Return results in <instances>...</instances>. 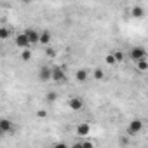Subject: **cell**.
<instances>
[{"instance_id": "4fadbf2b", "label": "cell", "mask_w": 148, "mask_h": 148, "mask_svg": "<svg viewBox=\"0 0 148 148\" xmlns=\"http://www.w3.org/2000/svg\"><path fill=\"white\" fill-rule=\"evenodd\" d=\"M136 63V68L139 70V71H146L148 70V61H146V58H141V59H138V61H134Z\"/></svg>"}, {"instance_id": "44dd1931", "label": "cell", "mask_w": 148, "mask_h": 148, "mask_svg": "<svg viewBox=\"0 0 148 148\" xmlns=\"http://www.w3.org/2000/svg\"><path fill=\"white\" fill-rule=\"evenodd\" d=\"M37 117L44 119V117H47V112H45V110H38V112H37Z\"/></svg>"}, {"instance_id": "52a82bcc", "label": "cell", "mask_w": 148, "mask_h": 148, "mask_svg": "<svg viewBox=\"0 0 148 148\" xmlns=\"http://www.w3.org/2000/svg\"><path fill=\"white\" fill-rule=\"evenodd\" d=\"M38 79H40V82H49L51 80V66H47V64L40 66V70H38Z\"/></svg>"}, {"instance_id": "8992f818", "label": "cell", "mask_w": 148, "mask_h": 148, "mask_svg": "<svg viewBox=\"0 0 148 148\" xmlns=\"http://www.w3.org/2000/svg\"><path fill=\"white\" fill-rule=\"evenodd\" d=\"M14 44H16V47H19V49H28V47H30V42H28V37L25 35V32L19 33V35H16Z\"/></svg>"}, {"instance_id": "9c48e42d", "label": "cell", "mask_w": 148, "mask_h": 148, "mask_svg": "<svg viewBox=\"0 0 148 148\" xmlns=\"http://www.w3.org/2000/svg\"><path fill=\"white\" fill-rule=\"evenodd\" d=\"M25 35L28 37V42H30V45H33V44H38V32H37V30H33V28H28V30L25 32Z\"/></svg>"}, {"instance_id": "d6986e66", "label": "cell", "mask_w": 148, "mask_h": 148, "mask_svg": "<svg viewBox=\"0 0 148 148\" xmlns=\"http://www.w3.org/2000/svg\"><path fill=\"white\" fill-rule=\"evenodd\" d=\"M56 99H58V94H56V92H47V94H45V101H47V103H54Z\"/></svg>"}, {"instance_id": "9a60e30c", "label": "cell", "mask_w": 148, "mask_h": 148, "mask_svg": "<svg viewBox=\"0 0 148 148\" xmlns=\"http://www.w3.org/2000/svg\"><path fill=\"white\" fill-rule=\"evenodd\" d=\"M143 14H145V11H143L141 5H134L132 11H131V16L132 18H143Z\"/></svg>"}, {"instance_id": "7c38bea8", "label": "cell", "mask_w": 148, "mask_h": 148, "mask_svg": "<svg viewBox=\"0 0 148 148\" xmlns=\"http://www.w3.org/2000/svg\"><path fill=\"white\" fill-rule=\"evenodd\" d=\"M12 37V30L9 26H0V40H7Z\"/></svg>"}, {"instance_id": "7a4b0ae2", "label": "cell", "mask_w": 148, "mask_h": 148, "mask_svg": "<svg viewBox=\"0 0 148 148\" xmlns=\"http://www.w3.org/2000/svg\"><path fill=\"white\" fill-rule=\"evenodd\" d=\"M129 58H131L132 61H138V59H141V58H146V49H145L143 45H136V47H132V49L129 51Z\"/></svg>"}, {"instance_id": "e0dca14e", "label": "cell", "mask_w": 148, "mask_h": 148, "mask_svg": "<svg viewBox=\"0 0 148 148\" xmlns=\"http://www.w3.org/2000/svg\"><path fill=\"white\" fill-rule=\"evenodd\" d=\"M21 59L23 61H30L32 59V51L30 49H21Z\"/></svg>"}, {"instance_id": "5bb4252c", "label": "cell", "mask_w": 148, "mask_h": 148, "mask_svg": "<svg viewBox=\"0 0 148 148\" xmlns=\"http://www.w3.org/2000/svg\"><path fill=\"white\" fill-rule=\"evenodd\" d=\"M92 79H94V80H98V82L105 80V71H103L101 68H96V70L92 71Z\"/></svg>"}, {"instance_id": "8fae6325", "label": "cell", "mask_w": 148, "mask_h": 148, "mask_svg": "<svg viewBox=\"0 0 148 148\" xmlns=\"http://www.w3.org/2000/svg\"><path fill=\"white\" fill-rule=\"evenodd\" d=\"M87 79H89V71H87V70H82V68H80V70L75 71V80H77V82L84 84Z\"/></svg>"}, {"instance_id": "30bf717a", "label": "cell", "mask_w": 148, "mask_h": 148, "mask_svg": "<svg viewBox=\"0 0 148 148\" xmlns=\"http://www.w3.org/2000/svg\"><path fill=\"white\" fill-rule=\"evenodd\" d=\"M77 134H79V136H89V134H91V124L80 122V124L77 125Z\"/></svg>"}, {"instance_id": "2e32d148", "label": "cell", "mask_w": 148, "mask_h": 148, "mask_svg": "<svg viewBox=\"0 0 148 148\" xmlns=\"http://www.w3.org/2000/svg\"><path fill=\"white\" fill-rule=\"evenodd\" d=\"M112 54H113V58H115L117 64H119V63H122V61L125 59V56H124V52H122V51H113Z\"/></svg>"}, {"instance_id": "ffe728a7", "label": "cell", "mask_w": 148, "mask_h": 148, "mask_svg": "<svg viewBox=\"0 0 148 148\" xmlns=\"http://www.w3.org/2000/svg\"><path fill=\"white\" fill-rule=\"evenodd\" d=\"M45 56H47V58H56V56H58V52H56V49L47 47V49H45Z\"/></svg>"}, {"instance_id": "603a6c76", "label": "cell", "mask_w": 148, "mask_h": 148, "mask_svg": "<svg viewBox=\"0 0 148 148\" xmlns=\"http://www.w3.org/2000/svg\"><path fill=\"white\" fill-rule=\"evenodd\" d=\"M26 2H32V0H26Z\"/></svg>"}, {"instance_id": "3957f363", "label": "cell", "mask_w": 148, "mask_h": 148, "mask_svg": "<svg viewBox=\"0 0 148 148\" xmlns=\"http://www.w3.org/2000/svg\"><path fill=\"white\" fill-rule=\"evenodd\" d=\"M14 122L11 119H0V131L4 134H12L14 132Z\"/></svg>"}, {"instance_id": "6da1fadb", "label": "cell", "mask_w": 148, "mask_h": 148, "mask_svg": "<svg viewBox=\"0 0 148 148\" xmlns=\"http://www.w3.org/2000/svg\"><path fill=\"white\" fill-rule=\"evenodd\" d=\"M51 80L56 82V84H64L66 82V70L63 66L51 68Z\"/></svg>"}, {"instance_id": "277c9868", "label": "cell", "mask_w": 148, "mask_h": 148, "mask_svg": "<svg viewBox=\"0 0 148 148\" xmlns=\"http://www.w3.org/2000/svg\"><path fill=\"white\" fill-rule=\"evenodd\" d=\"M141 129H143V120L136 119V120H132V122L127 125V134H129V136H134V134H138Z\"/></svg>"}, {"instance_id": "7402d4cb", "label": "cell", "mask_w": 148, "mask_h": 148, "mask_svg": "<svg viewBox=\"0 0 148 148\" xmlns=\"http://www.w3.org/2000/svg\"><path fill=\"white\" fill-rule=\"evenodd\" d=\"M2 134H4V132H2V131H0V136H2Z\"/></svg>"}, {"instance_id": "ba28073f", "label": "cell", "mask_w": 148, "mask_h": 148, "mask_svg": "<svg viewBox=\"0 0 148 148\" xmlns=\"http://www.w3.org/2000/svg\"><path fill=\"white\" fill-rule=\"evenodd\" d=\"M52 40V33L49 30H44V32H38V44H44V45H49Z\"/></svg>"}, {"instance_id": "ac0fdd59", "label": "cell", "mask_w": 148, "mask_h": 148, "mask_svg": "<svg viewBox=\"0 0 148 148\" xmlns=\"http://www.w3.org/2000/svg\"><path fill=\"white\" fill-rule=\"evenodd\" d=\"M105 63H106L108 66H117V61H115V58H113V54H108V56L105 58Z\"/></svg>"}, {"instance_id": "5b68a950", "label": "cell", "mask_w": 148, "mask_h": 148, "mask_svg": "<svg viewBox=\"0 0 148 148\" xmlns=\"http://www.w3.org/2000/svg\"><path fill=\"white\" fill-rule=\"evenodd\" d=\"M68 108H70L71 112H79V110H82V108H84V99L79 98V96L71 98V99L68 101Z\"/></svg>"}]
</instances>
